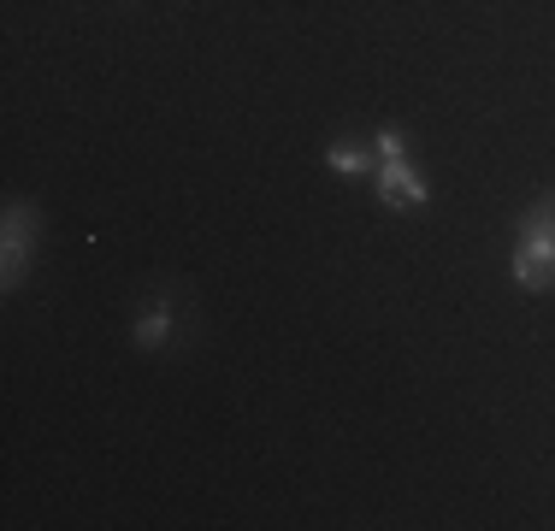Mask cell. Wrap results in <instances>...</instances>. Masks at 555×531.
Masks as SVG:
<instances>
[{
	"mask_svg": "<svg viewBox=\"0 0 555 531\" xmlns=\"http://www.w3.org/2000/svg\"><path fill=\"white\" fill-rule=\"evenodd\" d=\"M373 183H378V195H385L390 207H426L431 202V190H426V178H420L414 159H378Z\"/></svg>",
	"mask_w": 555,
	"mask_h": 531,
	"instance_id": "cell-1",
	"label": "cell"
},
{
	"mask_svg": "<svg viewBox=\"0 0 555 531\" xmlns=\"http://www.w3.org/2000/svg\"><path fill=\"white\" fill-rule=\"evenodd\" d=\"M514 284L520 289H555V243L520 236V243H514Z\"/></svg>",
	"mask_w": 555,
	"mask_h": 531,
	"instance_id": "cell-2",
	"label": "cell"
},
{
	"mask_svg": "<svg viewBox=\"0 0 555 531\" xmlns=\"http://www.w3.org/2000/svg\"><path fill=\"white\" fill-rule=\"evenodd\" d=\"M30 243H36V212L24 202L7 207V260H0V272H7V284H18L24 277V260H30Z\"/></svg>",
	"mask_w": 555,
	"mask_h": 531,
	"instance_id": "cell-3",
	"label": "cell"
},
{
	"mask_svg": "<svg viewBox=\"0 0 555 531\" xmlns=\"http://www.w3.org/2000/svg\"><path fill=\"white\" fill-rule=\"evenodd\" d=\"M325 166L343 171V178H366V171H378V154L361 148V142H332V148H325Z\"/></svg>",
	"mask_w": 555,
	"mask_h": 531,
	"instance_id": "cell-4",
	"label": "cell"
},
{
	"mask_svg": "<svg viewBox=\"0 0 555 531\" xmlns=\"http://www.w3.org/2000/svg\"><path fill=\"white\" fill-rule=\"evenodd\" d=\"M130 337H137L142 349H160V342L171 337V308H166V301H160V308H149V313H142L137 325H130Z\"/></svg>",
	"mask_w": 555,
	"mask_h": 531,
	"instance_id": "cell-5",
	"label": "cell"
},
{
	"mask_svg": "<svg viewBox=\"0 0 555 531\" xmlns=\"http://www.w3.org/2000/svg\"><path fill=\"white\" fill-rule=\"evenodd\" d=\"M520 236H544V243H555V195H550V202H538L532 212H526Z\"/></svg>",
	"mask_w": 555,
	"mask_h": 531,
	"instance_id": "cell-6",
	"label": "cell"
},
{
	"mask_svg": "<svg viewBox=\"0 0 555 531\" xmlns=\"http://www.w3.org/2000/svg\"><path fill=\"white\" fill-rule=\"evenodd\" d=\"M373 154H378V159H408V137H402L396 125H385V130L373 137Z\"/></svg>",
	"mask_w": 555,
	"mask_h": 531,
	"instance_id": "cell-7",
	"label": "cell"
}]
</instances>
